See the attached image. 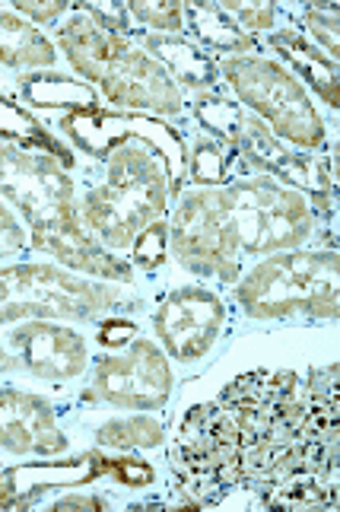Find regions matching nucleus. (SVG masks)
I'll return each instance as SVG.
<instances>
[{
	"instance_id": "obj_24",
	"label": "nucleus",
	"mask_w": 340,
	"mask_h": 512,
	"mask_svg": "<svg viewBox=\"0 0 340 512\" xmlns=\"http://www.w3.org/2000/svg\"><path fill=\"white\" fill-rule=\"evenodd\" d=\"M99 443L112 449H153L163 443V423L147 414L112 420L99 430Z\"/></svg>"
},
{
	"instance_id": "obj_19",
	"label": "nucleus",
	"mask_w": 340,
	"mask_h": 512,
	"mask_svg": "<svg viewBox=\"0 0 340 512\" xmlns=\"http://www.w3.org/2000/svg\"><path fill=\"white\" fill-rule=\"evenodd\" d=\"M0 61L10 67H48L55 64V48L20 13L0 10Z\"/></svg>"
},
{
	"instance_id": "obj_28",
	"label": "nucleus",
	"mask_w": 340,
	"mask_h": 512,
	"mask_svg": "<svg viewBox=\"0 0 340 512\" xmlns=\"http://www.w3.org/2000/svg\"><path fill=\"white\" fill-rule=\"evenodd\" d=\"M166 245H169V229H166V223L163 220H153L150 226H143L140 233H137V239L131 245V258L140 264V268L153 271V268H159V264H163Z\"/></svg>"
},
{
	"instance_id": "obj_13",
	"label": "nucleus",
	"mask_w": 340,
	"mask_h": 512,
	"mask_svg": "<svg viewBox=\"0 0 340 512\" xmlns=\"http://www.w3.org/2000/svg\"><path fill=\"white\" fill-rule=\"evenodd\" d=\"M0 446L16 455H58L67 449V439L45 398L0 388Z\"/></svg>"
},
{
	"instance_id": "obj_36",
	"label": "nucleus",
	"mask_w": 340,
	"mask_h": 512,
	"mask_svg": "<svg viewBox=\"0 0 340 512\" xmlns=\"http://www.w3.org/2000/svg\"><path fill=\"white\" fill-rule=\"evenodd\" d=\"M137 334V328L131 325V322H121V319H115V322H105L102 325V331H99V344H105V347H121V344H128L131 338Z\"/></svg>"
},
{
	"instance_id": "obj_18",
	"label": "nucleus",
	"mask_w": 340,
	"mask_h": 512,
	"mask_svg": "<svg viewBox=\"0 0 340 512\" xmlns=\"http://www.w3.org/2000/svg\"><path fill=\"white\" fill-rule=\"evenodd\" d=\"M182 16H188L194 35L210 48L226 51V55H248V51H255V35L245 32L220 4H185Z\"/></svg>"
},
{
	"instance_id": "obj_33",
	"label": "nucleus",
	"mask_w": 340,
	"mask_h": 512,
	"mask_svg": "<svg viewBox=\"0 0 340 512\" xmlns=\"http://www.w3.org/2000/svg\"><path fill=\"white\" fill-rule=\"evenodd\" d=\"M83 13L99 29L112 32V35H121L124 29H128V10L118 7V4H83Z\"/></svg>"
},
{
	"instance_id": "obj_25",
	"label": "nucleus",
	"mask_w": 340,
	"mask_h": 512,
	"mask_svg": "<svg viewBox=\"0 0 340 512\" xmlns=\"http://www.w3.org/2000/svg\"><path fill=\"white\" fill-rule=\"evenodd\" d=\"M20 319H35V312L26 296L23 264H13V268L0 271V325L20 322Z\"/></svg>"
},
{
	"instance_id": "obj_12",
	"label": "nucleus",
	"mask_w": 340,
	"mask_h": 512,
	"mask_svg": "<svg viewBox=\"0 0 340 512\" xmlns=\"http://www.w3.org/2000/svg\"><path fill=\"white\" fill-rule=\"evenodd\" d=\"M10 347L29 373L42 379H74L86 369V344L77 331L61 328L51 319H26L10 331Z\"/></svg>"
},
{
	"instance_id": "obj_15",
	"label": "nucleus",
	"mask_w": 340,
	"mask_h": 512,
	"mask_svg": "<svg viewBox=\"0 0 340 512\" xmlns=\"http://www.w3.org/2000/svg\"><path fill=\"white\" fill-rule=\"evenodd\" d=\"M32 245H35V249L48 252L51 258L64 261L67 268H74V271L96 274L102 280H112V284H131V274H134L131 264L121 261V258H112L93 236L83 233V226L70 229V233L32 236Z\"/></svg>"
},
{
	"instance_id": "obj_10",
	"label": "nucleus",
	"mask_w": 340,
	"mask_h": 512,
	"mask_svg": "<svg viewBox=\"0 0 340 512\" xmlns=\"http://www.w3.org/2000/svg\"><path fill=\"white\" fill-rule=\"evenodd\" d=\"M172 392V369L153 341H134L124 357H102L96 366V395L115 408L159 411Z\"/></svg>"
},
{
	"instance_id": "obj_34",
	"label": "nucleus",
	"mask_w": 340,
	"mask_h": 512,
	"mask_svg": "<svg viewBox=\"0 0 340 512\" xmlns=\"http://www.w3.org/2000/svg\"><path fill=\"white\" fill-rule=\"evenodd\" d=\"M16 13L29 16L35 23H51L67 10V0H16Z\"/></svg>"
},
{
	"instance_id": "obj_29",
	"label": "nucleus",
	"mask_w": 340,
	"mask_h": 512,
	"mask_svg": "<svg viewBox=\"0 0 340 512\" xmlns=\"http://www.w3.org/2000/svg\"><path fill=\"white\" fill-rule=\"evenodd\" d=\"M124 10H131L143 26H153L163 35H175L182 29V7L172 4V0H153V4L150 0H134Z\"/></svg>"
},
{
	"instance_id": "obj_3",
	"label": "nucleus",
	"mask_w": 340,
	"mask_h": 512,
	"mask_svg": "<svg viewBox=\"0 0 340 512\" xmlns=\"http://www.w3.org/2000/svg\"><path fill=\"white\" fill-rule=\"evenodd\" d=\"M239 299L255 319L312 315L337 319V255L334 252H277L239 284Z\"/></svg>"
},
{
	"instance_id": "obj_21",
	"label": "nucleus",
	"mask_w": 340,
	"mask_h": 512,
	"mask_svg": "<svg viewBox=\"0 0 340 512\" xmlns=\"http://www.w3.org/2000/svg\"><path fill=\"white\" fill-rule=\"evenodd\" d=\"M23 96L42 109H96V90L61 74H29L23 77Z\"/></svg>"
},
{
	"instance_id": "obj_1",
	"label": "nucleus",
	"mask_w": 340,
	"mask_h": 512,
	"mask_svg": "<svg viewBox=\"0 0 340 512\" xmlns=\"http://www.w3.org/2000/svg\"><path fill=\"white\" fill-rule=\"evenodd\" d=\"M58 42L77 74L96 80L121 109H153L156 115L182 112V93L166 67L124 42V35L99 29L86 13L61 26Z\"/></svg>"
},
{
	"instance_id": "obj_16",
	"label": "nucleus",
	"mask_w": 340,
	"mask_h": 512,
	"mask_svg": "<svg viewBox=\"0 0 340 512\" xmlns=\"http://www.w3.org/2000/svg\"><path fill=\"white\" fill-rule=\"evenodd\" d=\"M143 45L156 64L166 67L172 80H182L191 90H210L217 83V67L198 45L178 39V35H143Z\"/></svg>"
},
{
	"instance_id": "obj_35",
	"label": "nucleus",
	"mask_w": 340,
	"mask_h": 512,
	"mask_svg": "<svg viewBox=\"0 0 340 512\" xmlns=\"http://www.w3.org/2000/svg\"><path fill=\"white\" fill-rule=\"evenodd\" d=\"M26 245V233L23 226L13 220V214L7 207H0V255H13Z\"/></svg>"
},
{
	"instance_id": "obj_22",
	"label": "nucleus",
	"mask_w": 340,
	"mask_h": 512,
	"mask_svg": "<svg viewBox=\"0 0 340 512\" xmlns=\"http://www.w3.org/2000/svg\"><path fill=\"white\" fill-rule=\"evenodd\" d=\"M0 137L13 140V147H23V150H39V153H55V160L67 169L74 163L70 156L55 137H51L39 121H35L29 112H23L20 105H13L7 99H0Z\"/></svg>"
},
{
	"instance_id": "obj_14",
	"label": "nucleus",
	"mask_w": 340,
	"mask_h": 512,
	"mask_svg": "<svg viewBox=\"0 0 340 512\" xmlns=\"http://www.w3.org/2000/svg\"><path fill=\"white\" fill-rule=\"evenodd\" d=\"M102 474V455L86 452L70 462L16 465L0 478V509H26L48 490L89 484Z\"/></svg>"
},
{
	"instance_id": "obj_11",
	"label": "nucleus",
	"mask_w": 340,
	"mask_h": 512,
	"mask_svg": "<svg viewBox=\"0 0 340 512\" xmlns=\"http://www.w3.org/2000/svg\"><path fill=\"white\" fill-rule=\"evenodd\" d=\"M226 322V309L217 296L201 287L175 290L159 312L153 315V328L166 350L178 360H198L213 347Z\"/></svg>"
},
{
	"instance_id": "obj_6",
	"label": "nucleus",
	"mask_w": 340,
	"mask_h": 512,
	"mask_svg": "<svg viewBox=\"0 0 340 512\" xmlns=\"http://www.w3.org/2000/svg\"><path fill=\"white\" fill-rule=\"evenodd\" d=\"M0 194L23 210L32 236L80 229L74 182L55 156L23 147H0Z\"/></svg>"
},
{
	"instance_id": "obj_23",
	"label": "nucleus",
	"mask_w": 340,
	"mask_h": 512,
	"mask_svg": "<svg viewBox=\"0 0 340 512\" xmlns=\"http://www.w3.org/2000/svg\"><path fill=\"white\" fill-rule=\"evenodd\" d=\"M271 490H274V497L267 503L280 509H321V506L337 503V484L325 481L321 474H312V471L286 474Z\"/></svg>"
},
{
	"instance_id": "obj_38",
	"label": "nucleus",
	"mask_w": 340,
	"mask_h": 512,
	"mask_svg": "<svg viewBox=\"0 0 340 512\" xmlns=\"http://www.w3.org/2000/svg\"><path fill=\"white\" fill-rule=\"evenodd\" d=\"M4 366H7V350L0 347V369H4Z\"/></svg>"
},
{
	"instance_id": "obj_4",
	"label": "nucleus",
	"mask_w": 340,
	"mask_h": 512,
	"mask_svg": "<svg viewBox=\"0 0 340 512\" xmlns=\"http://www.w3.org/2000/svg\"><path fill=\"white\" fill-rule=\"evenodd\" d=\"M226 191L229 217L236 226L239 249L248 255H274L296 249L312 236V207L306 194L280 185L271 175L232 182Z\"/></svg>"
},
{
	"instance_id": "obj_32",
	"label": "nucleus",
	"mask_w": 340,
	"mask_h": 512,
	"mask_svg": "<svg viewBox=\"0 0 340 512\" xmlns=\"http://www.w3.org/2000/svg\"><path fill=\"white\" fill-rule=\"evenodd\" d=\"M232 20H236L245 32L252 29H274V20H277V10L271 4H242V0H229V4H220Z\"/></svg>"
},
{
	"instance_id": "obj_31",
	"label": "nucleus",
	"mask_w": 340,
	"mask_h": 512,
	"mask_svg": "<svg viewBox=\"0 0 340 512\" xmlns=\"http://www.w3.org/2000/svg\"><path fill=\"white\" fill-rule=\"evenodd\" d=\"M102 474H112L115 481L128 484V487H147L153 484V468L140 458H105L102 455Z\"/></svg>"
},
{
	"instance_id": "obj_30",
	"label": "nucleus",
	"mask_w": 340,
	"mask_h": 512,
	"mask_svg": "<svg viewBox=\"0 0 340 512\" xmlns=\"http://www.w3.org/2000/svg\"><path fill=\"white\" fill-rule=\"evenodd\" d=\"M306 26L312 29L315 39L325 45L328 58L337 64V55H340V39H337V7L334 4H312L306 7Z\"/></svg>"
},
{
	"instance_id": "obj_20",
	"label": "nucleus",
	"mask_w": 340,
	"mask_h": 512,
	"mask_svg": "<svg viewBox=\"0 0 340 512\" xmlns=\"http://www.w3.org/2000/svg\"><path fill=\"white\" fill-rule=\"evenodd\" d=\"M245 156V163H252L255 169L267 172L271 179L283 182L286 172L293 166V153L280 144V137L264 125L261 118H245L242 121V134H239V144H236Z\"/></svg>"
},
{
	"instance_id": "obj_26",
	"label": "nucleus",
	"mask_w": 340,
	"mask_h": 512,
	"mask_svg": "<svg viewBox=\"0 0 340 512\" xmlns=\"http://www.w3.org/2000/svg\"><path fill=\"white\" fill-rule=\"evenodd\" d=\"M198 118H201V125L210 134H217L220 140H226V144H232V147L239 144L242 121H245L239 105H232L226 99H201L198 102Z\"/></svg>"
},
{
	"instance_id": "obj_17",
	"label": "nucleus",
	"mask_w": 340,
	"mask_h": 512,
	"mask_svg": "<svg viewBox=\"0 0 340 512\" xmlns=\"http://www.w3.org/2000/svg\"><path fill=\"white\" fill-rule=\"evenodd\" d=\"M271 45L280 51V55L290 61L302 77H306L312 83V90L325 99L331 109H337L340 105V80H337V64L321 55L318 48H312L306 39H302L299 32L293 29H283V32H274Z\"/></svg>"
},
{
	"instance_id": "obj_27",
	"label": "nucleus",
	"mask_w": 340,
	"mask_h": 512,
	"mask_svg": "<svg viewBox=\"0 0 340 512\" xmlns=\"http://www.w3.org/2000/svg\"><path fill=\"white\" fill-rule=\"evenodd\" d=\"M191 175L204 188H220V182L226 179L223 147H217L213 140H198V147L191 153Z\"/></svg>"
},
{
	"instance_id": "obj_7",
	"label": "nucleus",
	"mask_w": 340,
	"mask_h": 512,
	"mask_svg": "<svg viewBox=\"0 0 340 512\" xmlns=\"http://www.w3.org/2000/svg\"><path fill=\"white\" fill-rule=\"evenodd\" d=\"M172 252L194 274H213L223 284L239 280V236L223 188L188 191L172 220Z\"/></svg>"
},
{
	"instance_id": "obj_37",
	"label": "nucleus",
	"mask_w": 340,
	"mask_h": 512,
	"mask_svg": "<svg viewBox=\"0 0 340 512\" xmlns=\"http://www.w3.org/2000/svg\"><path fill=\"white\" fill-rule=\"evenodd\" d=\"M55 509H105V500L102 497H67V500H58Z\"/></svg>"
},
{
	"instance_id": "obj_9",
	"label": "nucleus",
	"mask_w": 340,
	"mask_h": 512,
	"mask_svg": "<svg viewBox=\"0 0 340 512\" xmlns=\"http://www.w3.org/2000/svg\"><path fill=\"white\" fill-rule=\"evenodd\" d=\"M61 128L77 140V147L93 153V156H109L112 150H118L121 144H131V140H143L150 144L159 156H163L166 172H169V182L178 191V182L185 175V144L178 131H172L169 125L147 115H112V112H102V109H80V112H70Z\"/></svg>"
},
{
	"instance_id": "obj_2",
	"label": "nucleus",
	"mask_w": 340,
	"mask_h": 512,
	"mask_svg": "<svg viewBox=\"0 0 340 512\" xmlns=\"http://www.w3.org/2000/svg\"><path fill=\"white\" fill-rule=\"evenodd\" d=\"M169 201V172L163 156L143 140H131L109 153V179L83 201V220L112 249H128L137 233L163 220Z\"/></svg>"
},
{
	"instance_id": "obj_8",
	"label": "nucleus",
	"mask_w": 340,
	"mask_h": 512,
	"mask_svg": "<svg viewBox=\"0 0 340 512\" xmlns=\"http://www.w3.org/2000/svg\"><path fill=\"white\" fill-rule=\"evenodd\" d=\"M252 439H248L223 404H198L182 420V430L172 446V471L182 490H201V506L207 503V487L217 490V471L229 465Z\"/></svg>"
},
{
	"instance_id": "obj_5",
	"label": "nucleus",
	"mask_w": 340,
	"mask_h": 512,
	"mask_svg": "<svg viewBox=\"0 0 340 512\" xmlns=\"http://www.w3.org/2000/svg\"><path fill=\"white\" fill-rule=\"evenodd\" d=\"M223 74L232 90L242 96L245 105L271 121V131L286 137L296 147L315 150L325 144V125L315 112V105L290 70L267 58H229Z\"/></svg>"
}]
</instances>
